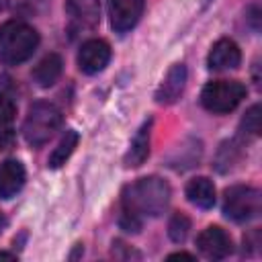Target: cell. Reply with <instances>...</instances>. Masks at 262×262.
I'll return each instance as SVG.
<instances>
[{"instance_id": "6da1fadb", "label": "cell", "mask_w": 262, "mask_h": 262, "mask_svg": "<svg viewBox=\"0 0 262 262\" xmlns=\"http://www.w3.org/2000/svg\"><path fill=\"white\" fill-rule=\"evenodd\" d=\"M170 203V186L160 176H145L123 192V211L135 217H158Z\"/></svg>"}, {"instance_id": "7a4b0ae2", "label": "cell", "mask_w": 262, "mask_h": 262, "mask_svg": "<svg viewBox=\"0 0 262 262\" xmlns=\"http://www.w3.org/2000/svg\"><path fill=\"white\" fill-rule=\"evenodd\" d=\"M39 45V33L20 20H6L0 25V59L8 66L27 61Z\"/></svg>"}, {"instance_id": "3957f363", "label": "cell", "mask_w": 262, "mask_h": 262, "mask_svg": "<svg viewBox=\"0 0 262 262\" xmlns=\"http://www.w3.org/2000/svg\"><path fill=\"white\" fill-rule=\"evenodd\" d=\"M59 125H61L59 108L51 102L39 100L29 106V113L23 123V135L29 145L39 147L53 137V133L59 129Z\"/></svg>"}, {"instance_id": "277c9868", "label": "cell", "mask_w": 262, "mask_h": 262, "mask_svg": "<svg viewBox=\"0 0 262 262\" xmlns=\"http://www.w3.org/2000/svg\"><path fill=\"white\" fill-rule=\"evenodd\" d=\"M246 96V86L239 80H213L201 92V102L209 113L223 115L233 111Z\"/></svg>"}, {"instance_id": "5b68a950", "label": "cell", "mask_w": 262, "mask_h": 262, "mask_svg": "<svg viewBox=\"0 0 262 262\" xmlns=\"http://www.w3.org/2000/svg\"><path fill=\"white\" fill-rule=\"evenodd\" d=\"M223 213L237 223L256 219L260 215V190L246 184L229 186L223 194Z\"/></svg>"}, {"instance_id": "8992f818", "label": "cell", "mask_w": 262, "mask_h": 262, "mask_svg": "<svg viewBox=\"0 0 262 262\" xmlns=\"http://www.w3.org/2000/svg\"><path fill=\"white\" fill-rule=\"evenodd\" d=\"M196 248H199V252L205 258H209V260H221V258H225V256L231 254L233 242H231V235L223 227L209 225V227H205L196 235Z\"/></svg>"}, {"instance_id": "52a82bcc", "label": "cell", "mask_w": 262, "mask_h": 262, "mask_svg": "<svg viewBox=\"0 0 262 262\" xmlns=\"http://www.w3.org/2000/svg\"><path fill=\"white\" fill-rule=\"evenodd\" d=\"M111 61V45L102 39H90L82 43L78 51V68L84 74H98Z\"/></svg>"}, {"instance_id": "ba28073f", "label": "cell", "mask_w": 262, "mask_h": 262, "mask_svg": "<svg viewBox=\"0 0 262 262\" xmlns=\"http://www.w3.org/2000/svg\"><path fill=\"white\" fill-rule=\"evenodd\" d=\"M143 12V0H108L111 27L117 33L133 29Z\"/></svg>"}, {"instance_id": "9c48e42d", "label": "cell", "mask_w": 262, "mask_h": 262, "mask_svg": "<svg viewBox=\"0 0 262 262\" xmlns=\"http://www.w3.org/2000/svg\"><path fill=\"white\" fill-rule=\"evenodd\" d=\"M207 63L215 72H225V70H235L242 63V51L235 41L231 39H219L207 57Z\"/></svg>"}, {"instance_id": "30bf717a", "label": "cell", "mask_w": 262, "mask_h": 262, "mask_svg": "<svg viewBox=\"0 0 262 262\" xmlns=\"http://www.w3.org/2000/svg\"><path fill=\"white\" fill-rule=\"evenodd\" d=\"M184 86H186V66L174 63L168 70L166 78L162 80V84L156 92V102L158 104H174L182 96Z\"/></svg>"}, {"instance_id": "8fae6325", "label": "cell", "mask_w": 262, "mask_h": 262, "mask_svg": "<svg viewBox=\"0 0 262 262\" xmlns=\"http://www.w3.org/2000/svg\"><path fill=\"white\" fill-rule=\"evenodd\" d=\"M25 168L18 160H6L0 164V199L14 196L25 184Z\"/></svg>"}, {"instance_id": "7c38bea8", "label": "cell", "mask_w": 262, "mask_h": 262, "mask_svg": "<svg viewBox=\"0 0 262 262\" xmlns=\"http://www.w3.org/2000/svg\"><path fill=\"white\" fill-rule=\"evenodd\" d=\"M68 14L86 29H92L100 20V2L98 0H66Z\"/></svg>"}, {"instance_id": "4fadbf2b", "label": "cell", "mask_w": 262, "mask_h": 262, "mask_svg": "<svg viewBox=\"0 0 262 262\" xmlns=\"http://www.w3.org/2000/svg\"><path fill=\"white\" fill-rule=\"evenodd\" d=\"M184 192L186 199L199 209H211L215 205V186L207 176H196L188 180Z\"/></svg>"}, {"instance_id": "5bb4252c", "label": "cell", "mask_w": 262, "mask_h": 262, "mask_svg": "<svg viewBox=\"0 0 262 262\" xmlns=\"http://www.w3.org/2000/svg\"><path fill=\"white\" fill-rule=\"evenodd\" d=\"M63 70V61L57 53H47L35 68H33V80L41 86V88H49L57 82V78L61 76Z\"/></svg>"}, {"instance_id": "9a60e30c", "label": "cell", "mask_w": 262, "mask_h": 262, "mask_svg": "<svg viewBox=\"0 0 262 262\" xmlns=\"http://www.w3.org/2000/svg\"><path fill=\"white\" fill-rule=\"evenodd\" d=\"M149 129H151V121H147L139 127V131L131 139L129 151L125 156V166L137 168L147 160V156H149Z\"/></svg>"}, {"instance_id": "2e32d148", "label": "cell", "mask_w": 262, "mask_h": 262, "mask_svg": "<svg viewBox=\"0 0 262 262\" xmlns=\"http://www.w3.org/2000/svg\"><path fill=\"white\" fill-rule=\"evenodd\" d=\"M78 133L74 131V129H68L66 133H63V137L59 139V143H57V147L51 151V156H49V160H47V166L49 168H61L66 162H68V158L74 154V149H76V145H78Z\"/></svg>"}, {"instance_id": "e0dca14e", "label": "cell", "mask_w": 262, "mask_h": 262, "mask_svg": "<svg viewBox=\"0 0 262 262\" xmlns=\"http://www.w3.org/2000/svg\"><path fill=\"white\" fill-rule=\"evenodd\" d=\"M190 229V219L184 213H174L168 223V235L172 242H184Z\"/></svg>"}, {"instance_id": "ac0fdd59", "label": "cell", "mask_w": 262, "mask_h": 262, "mask_svg": "<svg viewBox=\"0 0 262 262\" xmlns=\"http://www.w3.org/2000/svg\"><path fill=\"white\" fill-rule=\"evenodd\" d=\"M239 129L244 133H250V135H258L260 133V104H254V106H250L246 111Z\"/></svg>"}, {"instance_id": "d6986e66", "label": "cell", "mask_w": 262, "mask_h": 262, "mask_svg": "<svg viewBox=\"0 0 262 262\" xmlns=\"http://www.w3.org/2000/svg\"><path fill=\"white\" fill-rule=\"evenodd\" d=\"M16 115V104L10 94L0 92V123H10Z\"/></svg>"}, {"instance_id": "ffe728a7", "label": "cell", "mask_w": 262, "mask_h": 262, "mask_svg": "<svg viewBox=\"0 0 262 262\" xmlns=\"http://www.w3.org/2000/svg\"><path fill=\"white\" fill-rule=\"evenodd\" d=\"M14 141V129L8 123H0V149H8Z\"/></svg>"}, {"instance_id": "44dd1931", "label": "cell", "mask_w": 262, "mask_h": 262, "mask_svg": "<svg viewBox=\"0 0 262 262\" xmlns=\"http://www.w3.org/2000/svg\"><path fill=\"white\" fill-rule=\"evenodd\" d=\"M176 258H186V260H194L192 254H186V252H176V254H170L168 260H176Z\"/></svg>"}, {"instance_id": "7402d4cb", "label": "cell", "mask_w": 262, "mask_h": 262, "mask_svg": "<svg viewBox=\"0 0 262 262\" xmlns=\"http://www.w3.org/2000/svg\"><path fill=\"white\" fill-rule=\"evenodd\" d=\"M4 225H6V219H4L2 215H0V227H4Z\"/></svg>"}]
</instances>
